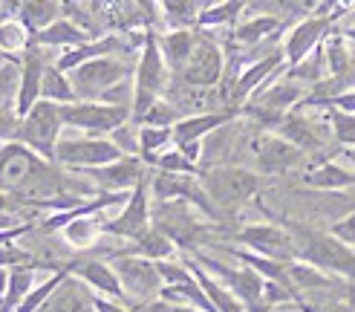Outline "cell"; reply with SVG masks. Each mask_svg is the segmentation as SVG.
I'll list each match as a JSON object with an SVG mask.
<instances>
[{
  "label": "cell",
  "mask_w": 355,
  "mask_h": 312,
  "mask_svg": "<svg viewBox=\"0 0 355 312\" xmlns=\"http://www.w3.org/2000/svg\"><path fill=\"white\" fill-rule=\"evenodd\" d=\"M153 229L162 232L182 254H197L211 246V225L202 220V214L193 205L182 200H153Z\"/></svg>",
  "instance_id": "3"
},
{
  "label": "cell",
  "mask_w": 355,
  "mask_h": 312,
  "mask_svg": "<svg viewBox=\"0 0 355 312\" xmlns=\"http://www.w3.org/2000/svg\"><path fill=\"white\" fill-rule=\"evenodd\" d=\"M41 101H52V104H76L78 96L73 90V81H69L67 73L55 67V61L46 64V73H44V87H41Z\"/></svg>",
  "instance_id": "31"
},
{
  "label": "cell",
  "mask_w": 355,
  "mask_h": 312,
  "mask_svg": "<svg viewBox=\"0 0 355 312\" xmlns=\"http://www.w3.org/2000/svg\"><path fill=\"white\" fill-rule=\"evenodd\" d=\"M234 240L240 243V249L275 260V263H297V243L280 223H248L234 232Z\"/></svg>",
  "instance_id": "11"
},
{
  "label": "cell",
  "mask_w": 355,
  "mask_h": 312,
  "mask_svg": "<svg viewBox=\"0 0 355 312\" xmlns=\"http://www.w3.org/2000/svg\"><path fill=\"white\" fill-rule=\"evenodd\" d=\"M240 116V110H205V113H191L182 121L173 125V145L182 148V145H193V142H202L205 136L217 133L220 128L232 125V121Z\"/></svg>",
  "instance_id": "20"
},
{
  "label": "cell",
  "mask_w": 355,
  "mask_h": 312,
  "mask_svg": "<svg viewBox=\"0 0 355 312\" xmlns=\"http://www.w3.org/2000/svg\"><path fill=\"white\" fill-rule=\"evenodd\" d=\"M197 263L234 295V298L245 306V312H269V304H266V277L257 275L254 269H248L243 263L232 266V263H223L220 257L208 254V252H197L191 254Z\"/></svg>",
  "instance_id": "6"
},
{
  "label": "cell",
  "mask_w": 355,
  "mask_h": 312,
  "mask_svg": "<svg viewBox=\"0 0 355 312\" xmlns=\"http://www.w3.org/2000/svg\"><path fill=\"white\" fill-rule=\"evenodd\" d=\"M150 171L182 173V177H200V173H202V168H200V165H193L180 148H171L168 153H162V156H159V159L153 162V168H150Z\"/></svg>",
  "instance_id": "32"
},
{
  "label": "cell",
  "mask_w": 355,
  "mask_h": 312,
  "mask_svg": "<svg viewBox=\"0 0 355 312\" xmlns=\"http://www.w3.org/2000/svg\"><path fill=\"white\" fill-rule=\"evenodd\" d=\"M252 153H254V171L263 173V177H283V173L309 168V156L277 133L263 130L260 136H254Z\"/></svg>",
  "instance_id": "14"
},
{
  "label": "cell",
  "mask_w": 355,
  "mask_h": 312,
  "mask_svg": "<svg viewBox=\"0 0 355 312\" xmlns=\"http://www.w3.org/2000/svg\"><path fill=\"white\" fill-rule=\"evenodd\" d=\"M300 182L312 191H327V194H335V191H349L355 188V171L344 168L335 159H318L312 162L304 173H300Z\"/></svg>",
  "instance_id": "21"
},
{
  "label": "cell",
  "mask_w": 355,
  "mask_h": 312,
  "mask_svg": "<svg viewBox=\"0 0 355 312\" xmlns=\"http://www.w3.org/2000/svg\"><path fill=\"white\" fill-rule=\"evenodd\" d=\"M69 275L78 277V281L90 289L93 295H101L107 301H116V304H128V295H124L121 284H119V275L113 269V263L107 257H98V254H76L69 260Z\"/></svg>",
  "instance_id": "16"
},
{
  "label": "cell",
  "mask_w": 355,
  "mask_h": 312,
  "mask_svg": "<svg viewBox=\"0 0 355 312\" xmlns=\"http://www.w3.org/2000/svg\"><path fill=\"white\" fill-rule=\"evenodd\" d=\"M93 38L87 35L81 26H76L69 17H61V21H55L49 29L38 32V35H32V46H38V49H76V46H84V44H90Z\"/></svg>",
  "instance_id": "25"
},
{
  "label": "cell",
  "mask_w": 355,
  "mask_h": 312,
  "mask_svg": "<svg viewBox=\"0 0 355 312\" xmlns=\"http://www.w3.org/2000/svg\"><path fill=\"white\" fill-rule=\"evenodd\" d=\"M269 312H300V306H297V304H283V306H275V309H269Z\"/></svg>",
  "instance_id": "38"
},
{
  "label": "cell",
  "mask_w": 355,
  "mask_h": 312,
  "mask_svg": "<svg viewBox=\"0 0 355 312\" xmlns=\"http://www.w3.org/2000/svg\"><path fill=\"white\" fill-rule=\"evenodd\" d=\"M283 29H286L283 17H277V15H254V17H248V21H240V26L232 32V38H234L237 46L254 49V46H260L266 41H275Z\"/></svg>",
  "instance_id": "24"
},
{
  "label": "cell",
  "mask_w": 355,
  "mask_h": 312,
  "mask_svg": "<svg viewBox=\"0 0 355 312\" xmlns=\"http://www.w3.org/2000/svg\"><path fill=\"white\" fill-rule=\"evenodd\" d=\"M124 153L113 139H96V136H61L55 148V165L81 173V171H96L104 165L119 162Z\"/></svg>",
  "instance_id": "9"
},
{
  "label": "cell",
  "mask_w": 355,
  "mask_h": 312,
  "mask_svg": "<svg viewBox=\"0 0 355 312\" xmlns=\"http://www.w3.org/2000/svg\"><path fill=\"white\" fill-rule=\"evenodd\" d=\"M64 116H61V104L52 101H38L32 107L26 119H21V130H17V142L35 150L46 162H55V148L61 142V130H64Z\"/></svg>",
  "instance_id": "10"
},
{
  "label": "cell",
  "mask_w": 355,
  "mask_h": 312,
  "mask_svg": "<svg viewBox=\"0 0 355 312\" xmlns=\"http://www.w3.org/2000/svg\"><path fill=\"white\" fill-rule=\"evenodd\" d=\"M41 312H96V295L78 277L69 275L61 289L41 306Z\"/></svg>",
  "instance_id": "23"
},
{
  "label": "cell",
  "mask_w": 355,
  "mask_h": 312,
  "mask_svg": "<svg viewBox=\"0 0 355 312\" xmlns=\"http://www.w3.org/2000/svg\"><path fill=\"white\" fill-rule=\"evenodd\" d=\"M202 9L205 3H197V0H162L159 3V15L165 17L171 29H197Z\"/></svg>",
  "instance_id": "30"
},
{
  "label": "cell",
  "mask_w": 355,
  "mask_h": 312,
  "mask_svg": "<svg viewBox=\"0 0 355 312\" xmlns=\"http://www.w3.org/2000/svg\"><path fill=\"white\" fill-rule=\"evenodd\" d=\"M133 69H136V61L130 64L128 58H98V61L78 67L76 73H69V81H73V90H76L78 101L113 104V93L128 84Z\"/></svg>",
  "instance_id": "7"
},
{
  "label": "cell",
  "mask_w": 355,
  "mask_h": 312,
  "mask_svg": "<svg viewBox=\"0 0 355 312\" xmlns=\"http://www.w3.org/2000/svg\"><path fill=\"white\" fill-rule=\"evenodd\" d=\"M6 289H9V269H0V304L6 298Z\"/></svg>",
  "instance_id": "36"
},
{
  "label": "cell",
  "mask_w": 355,
  "mask_h": 312,
  "mask_svg": "<svg viewBox=\"0 0 355 312\" xmlns=\"http://www.w3.org/2000/svg\"><path fill=\"white\" fill-rule=\"evenodd\" d=\"M341 35H344V38H347L349 44H355V24H352V26H347V29H341Z\"/></svg>",
  "instance_id": "39"
},
{
  "label": "cell",
  "mask_w": 355,
  "mask_h": 312,
  "mask_svg": "<svg viewBox=\"0 0 355 312\" xmlns=\"http://www.w3.org/2000/svg\"><path fill=\"white\" fill-rule=\"evenodd\" d=\"M200 182L220 211V217L225 220L257 200L263 180L257 171H248L240 165H220V168H202Z\"/></svg>",
  "instance_id": "4"
},
{
  "label": "cell",
  "mask_w": 355,
  "mask_h": 312,
  "mask_svg": "<svg viewBox=\"0 0 355 312\" xmlns=\"http://www.w3.org/2000/svg\"><path fill=\"white\" fill-rule=\"evenodd\" d=\"M61 17H64V3H58V0H24V3H17V21L32 35L49 29Z\"/></svg>",
  "instance_id": "26"
},
{
  "label": "cell",
  "mask_w": 355,
  "mask_h": 312,
  "mask_svg": "<svg viewBox=\"0 0 355 312\" xmlns=\"http://www.w3.org/2000/svg\"><path fill=\"white\" fill-rule=\"evenodd\" d=\"M96 312H133V306L116 304V301H107V298H101V295H96Z\"/></svg>",
  "instance_id": "35"
},
{
  "label": "cell",
  "mask_w": 355,
  "mask_h": 312,
  "mask_svg": "<svg viewBox=\"0 0 355 312\" xmlns=\"http://www.w3.org/2000/svg\"><path fill=\"white\" fill-rule=\"evenodd\" d=\"M338 153L344 156V162H347V165L355 171V148H338Z\"/></svg>",
  "instance_id": "37"
},
{
  "label": "cell",
  "mask_w": 355,
  "mask_h": 312,
  "mask_svg": "<svg viewBox=\"0 0 355 312\" xmlns=\"http://www.w3.org/2000/svg\"><path fill=\"white\" fill-rule=\"evenodd\" d=\"M243 9H248V3L243 0H223V3H205L197 29L208 32V29H237L240 26V15Z\"/></svg>",
  "instance_id": "27"
},
{
  "label": "cell",
  "mask_w": 355,
  "mask_h": 312,
  "mask_svg": "<svg viewBox=\"0 0 355 312\" xmlns=\"http://www.w3.org/2000/svg\"><path fill=\"white\" fill-rule=\"evenodd\" d=\"M197 38H200V29H168L159 35V49H162L165 64L173 78L180 76L185 64L191 61L193 49H197Z\"/></svg>",
  "instance_id": "22"
},
{
  "label": "cell",
  "mask_w": 355,
  "mask_h": 312,
  "mask_svg": "<svg viewBox=\"0 0 355 312\" xmlns=\"http://www.w3.org/2000/svg\"><path fill=\"white\" fill-rule=\"evenodd\" d=\"M329 234H332L335 240H341L344 246L355 249V208H352V211H349L347 217L335 220V223L329 225Z\"/></svg>",
  "instance_id": "33"
},
{
  "label": "cell",
  "mask_w": 355,
  "mask_h": 312,
  "mask_svg": "<svg viewBox=\"0 0 355 312\" xmlns=\"http://www.w3.org/2000/svg\"><path fill=\"white\" fill-rule=\"evenodd\" d=\"M148 173H150V168L141 162L139 156H121L113 165H104L96 171H81L78 177L93 182L101 194H130V191H136L148 180Z\"/></svg>",
  "instance_id": "17"
},
{
  "label": "cell",
  "mask_w": 355,
  "mask_h": 312,
  "mask_svg": "<svg viewBox=\"0 0 355 312\" xmlns=\"http://www.w3.org/2000/svg\"><path fill=\"white\" fill-rule=\"evenodd\" d=\"M110 263H113L119 284L133 306L150 304L162 295L165 284H162V275H159V266L153 260L133 257V254H116V257H110Z\"/></svg>",
  "instance_id": "12"
},
{
  "label": "cell",
  "mask_w": 355,
  "mask_h": 312,
  "mask_svg": "<svg viewBox=\"0 0 355 312\" xmlns=\"http://www.w3.org/2000/svg\"><path fill=\"white\" fill-rule=\"evenodd\" d=\"M171 69L165 64V55L159 49V32L148 29L145 44H141L136 55V69H133V121L130 125L139 128V121L148 116V110L156 101H162L171 90Z\"/></svg>",
  "instance_id": "1"
},
{
  "label": "cell",
  "mask_w": 355,
  "mask_h": 312,
  "mask_svg": "<svg viewBox=\"0 0 355 312\" xmlns=\"http://www.w3.org/2000/svg\"><path fill=\"white\" fill-rule=\"evenodd\" d=\"M223 76H225V52L217 44V38H211L208 32L200 29L197 49H193L191 61L173 81L193 87V90H214V87L223 84Z\"/></svg>",
  "instance_id": "13"
},
{
  "label": "cell",
  "mask_w": 355,
  "mask_h": 312,
  "mask_svg": "<svg viewBox=\"0 0 355 312\" xmlns=\"http://www.w3.org/2000/svg\"><path fill=\"white\" fill-rule=\"evenodd\" d=\"M133 312H197V309L180 306V304H168V301H162V298H156V301H150V304L133 306Z\"/></svg>",
  "instance_id": "34"
},
{
  "label": "cell",
  "mask_w": 355,
  "mask_h": 312,
  "mask_svg": "<svg viewBox=\"0 0 355 312\" xmlns=\"http://www.w3.org/2000/svg\"><path fill=\"white\" fill-rule=\"evenodd\" d=\"M29 49H32V32L17 17H3L0 21V52L12 64H21V58Z\"/></svg>",
  "instance_id": "29"
},
{
  "label": "cell",
  "mask_w": 355,
  "mask_h": 312,
  "mask_svg": "<svg viewBox=\"0 0 355 312\" xmlns=\"http://www.w3.org/2000/svg\"><path fill=\"white\" fill-rule=\"evenodd\" d=\"M150 225H153V202H150V173H148V180L133 191L130 200L121 205V211L113 220H107V237L133 243Z\"/></svg>",
  "instance_id": "15"
},
{
  "label": "cell",
  "mask_w": 355,
  "mask_h": 312,
  "mask_svg": "<svg viewBox=\"0 0 355 312\" xmlns=\"http://www.w3.org/2000/svg\"><path fill=\"white\" fill-rule=\"evenodd\" d=\"M277 136H283L286 142H292L297 150H304L306 156H315L321 153L332 139V128H329V119L327 125H321L318 119H312L306 110H292L286 119L280 121V128L275 130Z\"/></svg>",
  "instance_id": "18"
},
{
  "label": "cell",
  "mask_w": 355,
  "mask_h": 312,
  "mask_svg": "<svg viewBox=\"0 0 355 312\" xmlns=\"http://www.w3.org/2000/svg\"><path fill=\"white\" fill-rule=\"evenodd\" d=\"M136 142H139V159L148 168H153V162L162 153H168L173 145V128H148L141 125L136 128Z\"/></svg>",
  "instance_id": "28"
},
{
  "label": "cell",
  "mask_w": 355,
  "mask_h": 312,
  "mask_svg": "<svg viewBox=\"0 0 355 312\" xmlns=\"http://www.w3.org/2000/svg\"><path fill=\"white\" fill-rule=\"evenodd\" d=\"M46 52L32 46L21 58V73H17V90H15V113L17 119H26L32 107L41 101V87L46 73Z\"/></svg>",
  "instance_id": "19"
},
{
  "label": "cell",
  "mask_w": 355,
  "mask_h": 312,
  "mask_svg": "<svg viewBox=\"0 0 355 312\" xmlns=\"http://www.w3.org/2000/svg\"><path fill=\"white\" fill-rule=\"evenodd\" d=\"M349 12V3H324L318 6V12H309L306 17H300L297 24L289 26L286 38H283V55H286V67L304 64L312 52H318L327 38L335 32L338 17Z\"/></svg>",
  "instance_id": "5"
},
{
  "label": "cell",
  "mask_w": 355,
  "mask_h": 312,
  "mask_svg": "<svg viewBox=\"0 0 355 312\" xmlns=\"http://www.w3.org/2000/svg\"><path fill=\"white\" fill-rule=\"evenodd\" d=\"M292 232L297 243V260L321 269L332 277H341L347 284H355V249L344 246L341 240H335L329 232H318L309 225L297 223H283Z\"/></svg>",
  "instance_id": "2"
},
{
  "label": "cell",
  "mask_w": 355,
  "mask_h": 312,
  "mask_svg": "<svg viewBox=\"0 0 355 312\" xmlns=\"http://www.w3.org/2000/svg\"><path fill=\"white\" fill-rule=\"evenodd\" d=\"M64 125L81 130L84 136L96 139H113L121 128H128L133 121V107L130 104H107V101H76L61 107Z\"/></svg>",
  "instance_id": "8"
}]
</instances>
